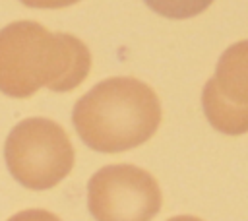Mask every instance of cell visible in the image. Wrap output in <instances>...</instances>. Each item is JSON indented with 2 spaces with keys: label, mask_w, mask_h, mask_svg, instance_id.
Returning a JSON list of instances; mask_svg holds the SVG:
<instances>
[{
  "label": "cell",
  "mask_w": 248,
  "mask_h": 221,
  "mask_svg": "<svg viewBox=\"0 0 248 221\" xmlns=\"http://www.w3.org/2000/svg\"><path fill=\"white\" fill-rule=\"evenodd\" d=\"M10 221H60V219L45 209H27V211L14 215Z\"/></svg>",
  "instance_id": "obj_8"
},
{
  "label": "cell",
  "mask_w": 248,
  "mask_h": 221,
  "mask_svg": "<svg viewBox=\"0 0 248 221\" xmlns=\"http://www.w3.org/2000/svg\"><path fill=\"white\" fill-rule=\"evenodd\" d=\"M211 79L225 99L248 105V41L234 43L221 54Z\"/></svg>",
  "instance_id": "obj_5"
},
{
  "label": "cell",
  "mask_w": 248,
  "mask_h": 221,
  "mask_svg": "<svg viewBox=\"0 0 248 221\" xmlns=\"http://www.w3.org/2000/svg\"><path fill=\"white\" fill-rule=\"evenodd\" d=\"M157 180L136 165H108L87 184V205L97 221H151L161 209Z\"/></svg>",
  "instance_id": "obj_4"
},
{
  "label": "cell",
  "mask_w": 248,
  "mask_h": 221,
  "mask_svg": "<svg viewBox=\"0 0 248 221\" xmlns=\"http://www.w3.org/2000/svg\"><path fill=\"white\" fill-rule=\"evenodd\" d=\"M29 8H66L79 0H19Z\"/></svg>",
  "instance_id": "obj_9"
},
{
  "label": "cell",
  "mask_w": 248,
  "mask_h": 221,
  "mask_svg": "<svg viewBox=\"0 0 248 221\" xmlns=\"http://www.w3.org/2000/svg\"><path fill=\"white\" fill-rule=\"evenodd\" d=\"M72 122L91 149L118 153L145 143L157 132L161 103L136 78H108L76 103Z\"/></svg>",
  "instance_id": "obj_2"
},
{
  "label": "cell",
  "mask_w": 248,
  "mask_h": 221,
  "mask_svg": "<svg viewBox=\"0 0 248 221\" xmlns=\"http://www.w3.org/2000/svg\"><path fill=\"white\" fill-rule=\"evenodd\" d=\"M87 47L68 33H50L35 21H16L0 31V89L27 97L46 85L70 91L89 74Z\"/></svg>",
  "instance_id": "obj_1"
},
{
  "label": "cell",
  "mask_w": 248,
  "mask_h": 221,
  "mask_svg": "<svg viewBox=\"0 0 248 221\" xmlns=\"http://www.w3.org/2000/svg\"><path fill=\"white\" fill-rule=\"evenodd\" d=\"M169 221H202V219H198V217H194V215H178V217H172V219H169Z\"/></svg>",
  "instance_id": "obj_10"
},
{
  "label": "cell",
  "mask_w": 248,
  "mask_h": 221,
  "mask_svg": "<svg viewBox=\"0 0 248 221\" xmlns=\"http://www.w3.org/2000/svg\"><path fill=\"white\" fill-rule=\"evenodd\" d=\"M153 12L170 19H186L202 14L213 0H143Z\"/></svg>",
  "instance_id": "obj_7"
},
{
  "label": "cell",
  "mask_w": 248,
  "mask_h": 221,
  "mask_svg": "<svg viewBox=\"0 0 248 221\" xmlns=\"http://www.w3.org/2000/svg\"><path fill=\"white\" fill-rule=\"evenodd\" d=\"M12 176L29 190L56 186L74 167V147L64 128L48 118H25L4 145Z\"/></svg>",
  "instance_id": "obj_3"
},
{
  "label": "cell",
  "mask_w": 248,
  "mask_h": 221,
  "mask_svg": "<svg viewBox=\"0 0 248 221\" xmlns=\"http://www.w3.org/2000/svg\"><path fill=\"white\" fill-rule=\"evenodd\" d=\"M202 103H203L205 116L215 130L223 134H231V136L248 132V105H236L225 99L217 91L213 79L205 83Z\"/></svg>",
  "instance_id": "obj_6"
}]
</instances>
